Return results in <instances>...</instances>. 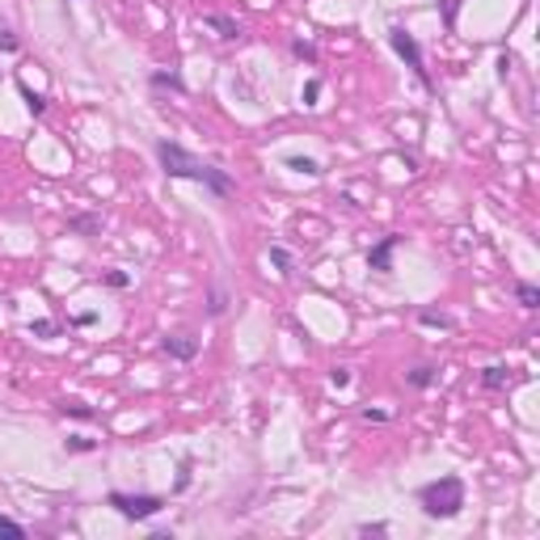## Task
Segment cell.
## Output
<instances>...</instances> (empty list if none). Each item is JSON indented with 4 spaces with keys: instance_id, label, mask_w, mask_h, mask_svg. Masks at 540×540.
Instances as JSON below:
<instances>
[{
    "instance_id": "6da1fadb",
    "label": "cell",
    "mask_w": 540,
    "mask_h": 540,
    "mask_svg": "<svg viewBox=\"0 0 540 540\" xmlns=\"http://www.w3.org/2000/svg\"><path fill=\"white\" fill-rule=\"evenodd\" d=\"M156 160H160V169H165V178H186V182H203L215 199H228L233 194V178L224 169H215L207 165L203 156L186 152L182 144L174 140H156Z\"/></svg>"
},
{
    "instance_id": "7a4b0ae2",
    "label": "cell",
    "mask_w": 540,
    "mask_h": 540,
    "mask_svg": "<svg viewBox=\"0 0 540 540\" xmlns=\"http://www.w3.org/2000/svg\"><path fill=\"white\" fill-rule=\"evenodd\" d=\"M418 503L430 519H452L464 507V481L460 477H439V481H426L418 490Z\"/></svg>"
},
{
    "instance_id": "3957f363",
    "label": "cell",
    "mask_w": 540,
    "mask_h": 540,
    "mask_svg": "<svg viewBox=\"0 0 540 540\" xmlns=\"http://www.w3.org/2000/svg\"><path fill=\"white\" fill-rule=\"evenodd\" d=\"M106 503H110L123 519H131V523H144V519L165 511V498H160V494H123V490H110Z\"/></svg>"
},
{
    "instance_id": "277c9868",
    "label": "cell",
    "mask_w": 540,
    "mask_h": 540,
    "mask_svg": "<svg viewBox=\"0 0 540 540\" xmlns=\"http://www.w3.org/2000/svg\"><path fill=\"white\" fill-rule=\"evenodd\" d=\"M389 47L414 68V76L422 81V89H430V72H426V60H422V47L414 42V34H410L405 26H393V30H389Z\"/></svg>"
},
{
    "instance_id": "5b68a950",
    "label": "cell",
    "mask_w": 540,
    "mask_h": 540,
    "mask_svg": "<svg viewBox=\"0 0 540 540\" xmlns=\"http://www.w3.org/2000/svg\"><path fill=\"white\" fill-rule=\"evenodd\" d=\"M397 245H401V237L397 233H389V237H380L371 249H367V270H380V275H389L393 270V253H397Z\"/></svg>"
},
{
    "instance_id": "8992f818",
    "label": "cell",
    "mask_w": 540,
    "mask_h": 540,
    "mask_svg": "<svg viewBox=\"0 0 540 540\" xmlns=\"http://www.w3.org/2000/svg\"><path fill=\"white\" fill-rule=\"evenodd\" d=\"M477 380H481V389H490V393H503V389H511V385L519 380V376H515V367H507V363H494V367H485V371L477 376Z\"/></svg>"
},
{
    "instance_id": "52a82bcc",
    "label": "cell",
    "mask_w": 540,
    "mask_h": 540,
    "mask_svg": "<svg viewBox=\"0 0 540 540\" xmlns=\"http://www.w3.org/2000/svg\"><path fill=\"white\" fill-rule=\"evenodd\" d=\"M160 346H165V355H174V359H182V363H190V359L199 355V338H190V334H174V338H165Z\"/></svg>"
},
{
    "instance_id": "ba28073f",
    "label": "cell",
    "mask_w": 540,
    "mask_h": 540,
    "mask_svg": "<svg viewBox=\"0 0 540 540\" xmlns=\"http://www.w3.org/2000/svg\"><path fill=\"white\" fill-rule=\"evenodd\" d=\"M203 26L207 30H215L220 38H241L245 30H241V22H233L228 13H203Z\"/></svg>"
},
{
    "instance_id": "9c48e42d",
    "label": "cell",
    "mask_w": 540,
    "mask_h": 540,
    "mask_svg": "<svg viewBox=\"0 0 540 540\" xmlns=\"http://www.w3.org/2000/svg\"><path fill=\"white\" fill-rule=\"evenodd\" d=\"M435 380H439V367H435V363H418V367L405 371V385H410V389H430Z\"/></svg>"
},
{
    "instance_id": "30bf717a",
    "label": "cell",
    "mask_w": 540,
    "mask_h": 540,
    "mask_svg": "<svg viewBox=\"0 0 540 540\" xmlns=\"http://www.w3.org/2000/svg\"><path fill=\"white\" fill-rule=\"evenodd\" d=\"M515 300L523 308H540V287L536 283H515Z\"/></svg>"
},
{
    "instance_id": "8fae6325",
    "label": "cell",
    "mask_w": 540,
    "mask_h": 540,
    "mask_svg": "<svg viewBox=\"0 0 540 540\" xmlns=\"http://www.w3.org/2000/svg\"><path fill=\"white\" fill-rule=\"evenodd\" d=\"M418 321H422V326H435V330H452V317L435 312V308H418Z\"/></svg>"
},
{
    "instance_id": "7c38bea8",
    "label": "cell",
    "mask_w": 540,
    "mask_h": 540,
    "mask_svg": "<svg viewBox=\"0 0 540 540\" xmlns=\"http://www.w3.org/2000/svg\"><path fill=\"white\" fill-rule=\"evenodd\" d=\"M60 414H68V418H81V422L97 418V410H93V405H85V401H64V405H60Z\"/></svg>"
},
{
    "instance_id": "4fadbf2b",
    "label": "cell",
    "mask_w": 540,
    "mask_h": 540,
    "mask_svg": "<svg viewBox=\"0 0 540 540\" xmlns=\"http://www.w3.org/2000/svg\"><path fill=\"white\" fill-rule=\"evenodd\" d=\"M287 169H296V174H308V178H317L321 174V165L312 156H287Z\"/></svg>"
},
{
    "instance_id": "5bb4252c",
    "label": "cell",
    "mask_w": 540,
    "mask_h": 540,
    "mask_svg": "<svg viewBox=\"0 0 540 540\" xmlns=\"http://www.w3.org/2000/svg\"><path fill=\"white\" fill-rule=\"evenodd\" d=\"M270 262L279 266V275H292V266H296V258H292L283 245H270Z\"/></svg>"
},
{
    "instance_id": "9a60e30c",
    "label": "cell",
    "mask_w": 540,
    "mask_h": 540,
    "mask_svg": "<svg viewBox=\"0 0 540 540\" xmlns=\"http://www.w3.org/2000/svg\"><path fill=\"white\" fill-rule=\"evenodd\" d=\"M17 89H22V97H26V106H30V115H42V110H47V97H42V93H34V89H30L26 81H22Z\"/></svg>"
},
{
    "instance_id": "2e32d148",
    "label": "cell",
    "mask_w": 540,
    "mask_h": 540,
    "mask_svg": "<svg viewBox=\"0 0 540 540\" xmlns=\"http://www.w3.org/2000/svg\"><path fill=\"white\" fill-rule=\"evenodd\" d=\"M152 89H186L178 72H152Z\"/></svg>"
},
{
    "instance_id": "e0dca14e",
    "label": "cell",
    "mask_w": 540,
    "mask_h": 540,
    "mask_svg": "<svg viewBox=\"0 0 540 540\" xmlns=\"http://www.w3.org/2000/svg\"><path fill=\"white\" fill-rule=\"evenodd\" d=\"M101 283H106V287H115V292H123V287H131V275H127V270H106Z\"/></svg>"
},
{
    "instance_id": "ac0fdd59",
    "label": "cell",
    "mask_w": 540,
    "mask_h": 540,
    "mask_svg": "<svg viewBox=\"0 0 540 540\" xmlns=\"http://www.w3.org/2000/svg\"><path fill=\"white\" fill-rule=\"evenodd\" d=\"M292 51H296V56H300V60H308V64H317V47H312L308 38H292Z\"/></svg>"
},
{
    "instance_id": "d6986e66",
    "label": "cell",
    "mask_w": 540,
    "mask_h": 540,
    "mask_svg": "<svg viewBox=\"0 0 540 540\" xmlns=\"http://www.w3.org/2000/svg\"><path fill=\"white\" fill-rule=\"evenodd\" d=\"M68 228H72V233H97V228H101V220H97V215H76V220H72Z\"/></svg>"
},
{
    "instance_id": "ffe728a7",
    "label": "cell",
    "mask_w": 540,
    "mask_h": 540,
    "mask_svg": "<svg viewBox=\"0 0 540 540\" xmlns=\"http://www.w3.org/2000/svg\"><path fill=\"white\" fill-rule=\"evenodd\" d=\"M0 536H9V540H22V536H26V528H22L17 519H9V515H0Z\"/></svg>"
},
{
    "instance_id": "44dd1931",
    "label": "cell",
    "mask_w": 540,
    "mask_h": 540,
    "mask_svg": "<svg viewBox=\"0 0 540 540\" xmlns=\"http://www.w3.org/2000/svg\"><path fill=\"white\" fill-rule=\"evenodd\" d=\"M30 334H34V338H56L60 326H56V321H30Z\"/></svg>"
},
{
    "instance_id": "7402d4cb",
    "label": "cell",
    "mask_w": 540,
    "mask_h": 540,
    "mask_svg": "<svg viewBox=\"0 0 540 540\" xmlns=\"http://www.w3.org/2000/svg\"><path fill=\"white\" fill-rule=\"evenodd\" d=\"M68 452H97V439H85V435H68Z\"/></svg>"
},
{
    "instance_id": "603a6c76",
    "label": "cell",
    "mask_w": 540,
    "mask_h": 540,
    "mask_svg": "<svg viewBox=\"0 0 540 540\" xmlns=\"http://www.w3.org/2000/svg\"><path fill=\"white\" fill-rule=\"evenodd\" d=\"M330 385H334V389H346V385H351V367H334V371H330Z\"/></svg>"
},
{
    "instance_id": "cb8c5ba5",
    "label": "cell",
    "mask_w": 540,
    "mask_h": 540,
    "mask_svg": "<svg viewBox=\"0 0 540 540\" xmlns=\"http://www.w3.org/2000/svg\"><path fill=\"white\" fill-rule=\"evenodd\" d=\"M207 312H211V317H220V312H224V292H220V287L211 292V300H207Z\"/></svg>"
},
{
    "instance_id": "d4e9b609",
    "label": "cell",
    "mask_w": 540,
    "mask_h": 540,
    "mask_svg": "<svg viewBox=\"0 0 540 540\" xmlns=\"http://www.w3.org/2000/svg\"><path fill=\"white\" fill-rule=\"evenodd\" d=\"M22 42H17V34L13 30H0V51H17Z\"/></svg>"
},
{
    "instance_id": "484cf974",
    "label": "cell",
    "mask_w": 540,
    "mask_h": 540,
    "mask_svg": "<svg viewBox=\"0 0 540 540\" xmlns=\"http://www.w3.org/2000/svg\"><path fill=\"white\" fill-rule=\"evenodd\" d=\"M439 5H444V26H456V5L460 0H439Z\"/></svg>"
},
{
    "instance_id": "4316f807",
    "label": "cell",
    "mask_w": 540,
    "mask_h": 540,
    "mask_svg": "<svg viewBox=\"0 0 540 540\" xmlns=\"http://www.w3.org/2000/svg\"><path fill=\"white\" fill-rule=\"evenodd\" d=\"M317 97H321V81H308V85H304V101L317 106Z\"/></svg>"
},
{
    "instance_id": "83f0119b",
    "label": "cell",
    "mask_w": 540,
    "mask_h": 540,
    "mask_svg": "<svg viewBox=\"0 0 540 540\" xmlns=\"http://www.w3.org/2000/svg\"><path fill=\"white\" fill-rule=\"evenodd\" d=\"M359 532H363V536H385L389 528H385V523H359Z\"/></svg>"
},
{
    "instance_id": "f1b7e54d",
    "label": "cell",
    "mask_w": 540,
    "mask_h": 540,
    "mask_svg": "<svg viewBox=\"0 0 540 540\" xmlns=\"http://www.w3.org/2000/svg\"><path fill=\"white\" fill-rule=\"evenodd\" d=\"M363 422H389L385 410H363Z\"/></svg>"
}]
</instances>
